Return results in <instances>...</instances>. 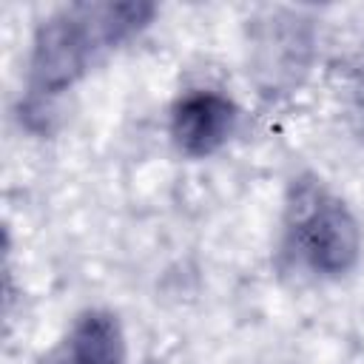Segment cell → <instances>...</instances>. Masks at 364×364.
Returning <instances> with one entry per match:
<instances>
[{
	"label": "cell",
	"mask_w": 364,
	"mask_h": 364,
	"mask_svg": "<svg viewBox=\"0 0 364 364\" xmlns=\"http://www.w3.org/2000/svg\"><path fill=\"white\" fill-rule=\"evenodd\" d=\"M239 105L216 88H188L168 111V136L182 156L205 159L222 151L239 128Z\"/></svg>",
	"instance_id": "3"
},
{
	"label": "cell",
	"mask_w": 364,
	"mask_h": 364,
	"mask_svg": "<svg viewBox=\"0 0 364 364\" xmlns=\"http://www.w3.org/2000/svg\"><path fill=\"white\" fill-rule=\"evenodd\" d=\"M364 233L353 208L318 176L290 182L282 216V253L316 282L350 276L361 259Z\"/></svg>",
	"instance_id": "2"
},
{
	"label": "cell",
	"mask_w": 364,
	"mask_h": 364,
	"mask_svg": "<svg viewBox=\"0 0 364 364\" xmlns=\"http://www.w3.org/2000/svg\"><path fill=\"white\" fill-rule=\"evenodd\" d=\"M156 6L142 0H105L60 6L40 20L28 51L26 119L40 117L57 97L74 88L108 51L136 37L154 20Z\"/></svg>",
	"instance_id": "1"
},
{
	"label": "cell",
	"mask_w": 364,
	"mask_h": 364,
	"mask_svg": "<svg viewBox=\"0 0 364 364\" xmlns=\"http://www.w3.org/2000/svg\"><path fill=\"white\" fill-rule=\"evenodd\" d=\"M43 364H128V344L117 313L105 307L77 313Z\"/></svg>",
	"instance_id": "4"
},
{
	"label": "cell",
	"mask_w": 364,
	"mask_h": 364,
	"mask_svg": "<svg viewBox=\"0 0 364 364\" xmlns=\"http://www.w3.org/2000/svg\"><path fill=\"white\" fill-rule=\"evenodd\" d=\"M355 97H358V111H361V117H364V77H361V85H358Z\"/></svg>",
	"instance_id": "5"
}]
</instances>
